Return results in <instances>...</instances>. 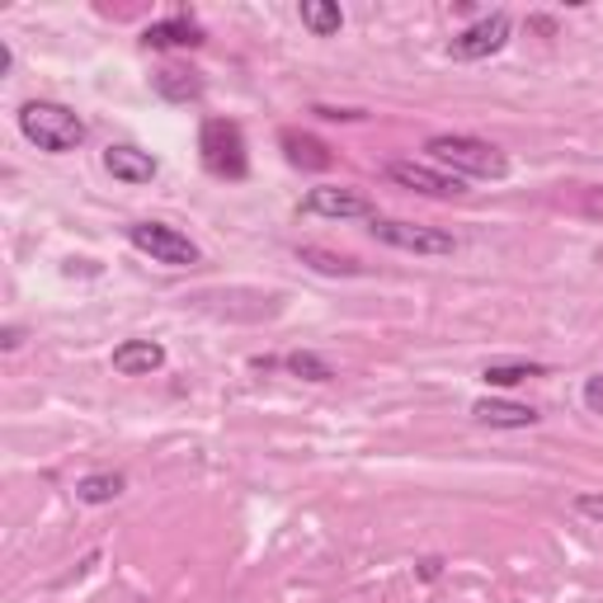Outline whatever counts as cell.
<instances>
[{
	"mask_svg": "<svg viewBox=\"0 0 603 603\" xmlns=\"http://www.w3.org/2000/svg\"><path fill=\"white\" fill-rule=\"evenodd\" d=\"M127 241H133L141 255H151L156 264H170V269L198 264V246L184 232H175V226H165V222H133V226H127Z\"/></svg>",
	"mask_w": 603,
	"mask_h": 603,
	"instance_id": "277c9868",
	"label": "cell"
},
{
	"mask_svg": "<svg viewBox=\"0 0 603 603\" xmlns=\"http://www.w3.org/2000/svg\"><path fill=\"white\" fill-rule=\"evenodd\" d=\"M372 236L392 250H410V255H453L457 241L434 226H415V222H396V218H372Z\"/></svg>",
	"mask_w": 603,
	"mask_h": 603,
	"instance_id": "5b68a950",
	"label": "cell"
},
{
	"mask_svg": "<svg viewBox=\"0 0 603 603\" xmlns=\"http://www.w3.org/2000/svg\"><path fill=\"white\" fill-rule=\"evenodd\" d=\"M509 14H485V20H477L471 28H463L453 42H448V57H457V62H481V57L500 52L509 42Z\"/></svg>",
	"mask_w": 603,
	"mask_h": 603,
	"instance_id": "52a82bcc",
	"label": "cell"
},
{
	"mask_svg": "<svg viewBox=\"0 0 603 603\" xmlns=\"http://www.w3.org/2000/svg\"><path fill=\"white\" fill-rule=\"evenodd\" d=\"M151 85H156V95H161V99H170V104H189V99L204 95V81H198L194 71H180V66L156 71Z\"/></svg>",
	"mask_w": 603,
	"mask_h": 603,
	"instance_id": "4fadbf2b",
	"label": "cell"
},
{
	"mask_svg": "<svg viewBox=\"0 0 603 603\" xmlns=\"http://www.w3.org/2000/svg\"><path fill=\"white\" fill-rule=\"evenodd\" d=\"M104 165H109V175L123 180V184H151L156 170H161V165H156V156L141 151V147H109Z\"/></svg>",
	"mask_w": 603,
	"mask_h": 603,
	"instance_id": "30bf717a",
	"label": "cell"
},
{
	"mask_svg": "<svg viewBox=\"0 0 603 603\" xmlns=\"http://www.w3.org/2000/svg\"><path fill=\"white\" fill-rule=\"evenodd\" d=\"M141 42H147V48H198V42H204V28L194 20H161V24H147Z\"/></svg>",
	"mask_w": 603,
	"mask_h": 603,
	"instance_id": "7c38bea8",
	"label": "cell"
},
{
	"mask_svg": "<svg viewBox=\"0 0 603 603\" xmlns=\"http://www.w3.org/2000/svg\"><path fill=\"white\" fill-rule=\"evenodd\" d=\"M471 415H477L481 424H491V429H533L542 420L533 406H519V401H491V396L477 401Z\"/></svg>",
	"mask_w": 603,
	"mask_h": 603,
	"instance_id": "8fae6325",
	"label": "cell"
},
{
	"mask_svg": "<svg viewBox=\"0 0 603 603\" xmlns=\"http://www.w3.org/2000/svg\"><path fill=\"white\" fill-rule=\"evenodd\" d=\"M198 151H204V165L212 170V175H222V180H246L250 161H246V137H241L236 123L208 119L204 133H198Z\"/></svg>",
	"mask_w": 603,
	"mask_h": 603,
	"instance_id": "3957f363",
	"label": "cell"
},
{
	"mask_svg": "<svg viewBox=\"0 0 603 603\" xmlns=\"http://www.w3.org/2000/svg\"><path fill=\"white\" fill-rule=\"evenodd\" d=\"M311 113H321V119H335V123H340V119H364L358 109H325V104H316Z\"/></svg>",
	"mask_w": 603,
	"mask_h": 603,
	"instance_id": "7402d4cb",
	"label": "cell"
},
{
	"mask_svg": "<svg viewBox=\"0 0 603 603\" xmlns=\"http://www.w3.org/2000/svg\"><path fill=\"white\" fill-rule=\"evenodd\" d=\"M386 180H396L401 189L429 194V198H457V194H467V184L457 180V175H443V170L424 165V161H392V165H386Z\"/></svg>",
	"mask_w": 603,
	"mask_h": 603,
	"instance_id": "ba28073f",
	"label": "cell"
},
{
	"mask_svg": "<svg viewBox=\"0 0 603 603\" xmlns=\"http://www.w3.org/2000/svg\"><path fill=\"white\" fill-rule=\"evenodd\" d=\"M123 477L119 471H90V477H81L76 481V500L81 505H113V500L123 495Z\"/></svg>",
	"mask_w": 603,
	"mask_h": 603,
	"instance_id": "9a60e30c",
	"label": "cell"
},
{
	"mask_svg": "<svg viewBox=\"0 0 603 603\" xmlns=\"http://www.w3.org/2000/svg\"><path fill=\"white\" fill-rule=\"evenodd\" d=\"M302 212L307 218H330V222H354V218H378V208H372L368 194L358 189H340V184H321V189H311L302 198Z\"/></svg>",
	"mask_w": 603,
	"mask_h": 603,
	"instance_id": "8992f818",
	"label": "cell"
},
{
	"mask_svg": "<svg viewBox=\"0 0 603 603\" xmlns=\"http://www.w3.org/2000/svg\"><path fill=\"white\" fill-rule=\"evenodd\" d=\"M161 364H165V349L156 340H123L113 349V372H123V378H151Z\"/></svg>",
	"mask_w": 603,
	"mask_h": 603,
	"instance_id": "9c48e42d",
	"label": "cell"
},
{
	"mask_svg": "<svg viewBox=\"0 0 603 603\" xmlns=\"http://www.w3.org/2000/svg\"><path fill=\"white\" fill-rule=\"evenodd\" d=\"M481 378L491 386H519L528 378H542V364H491Z\"/></svg>",
	"mask_w": 603,
	"mask_h": 603,
	"instance_id": "d6986e66",
	"label": "cell"
},
{
	"mask_svg": "<svg viewBox=\"0 0 603 603\" xmlns=\"http://www.w3.org/2000/svg\"><path fill=\"white\" fill-rule=\"evenodd\" d=\"M283 368H288L293 378H302V382H335V368H330L321 354H311V349L288 354V358H283Z\"/></svg>",
	"mask_w": 603,
	"mask_h": 603,
	"instance_id": "ac0fdd59",
	"label": "cell"
},
{
	"mask_svg": "<svg viewBox=\"0 0 603 603\" xmlns=\"http://www.w3.org/2000/svg\"><path fill=\"white\" fill-rule=\"evenodd\" d=\"M20 133L34 141L38 151L66 156V151H76L85 141V123H81V113H71L66 104H52V99H28V104L20 109Z\"/></svg>",
	"mask_w": 603,
	"mask_h": 603,
	"instance_id": "7a4b0ae2",
	"label": "cell"
},
{
	"mask_svg": "<svg viewBox=\"0 0 603 603\" xmlns=\"http://www.w3.org/2000/svg\"><path fill=\"white\" fill-rule=\"evenodd\" d=\"M302 24H307L316 38H335L344 28V14H340V5H330V0H302Z\"/></svg>",
	"mask_w": 603,
	"mask_h": 603,
	"instance_id": "e0dca14e",
	"label": "cell"
},
{
	"mask_svg": "<svg viewBox=\"0 0 603 603\" xmlns=\"http://www.w3.org/2000/svg\"><path fill=\"white\" fill-rule=\"evenodd\" d=\"M424 151L434 156L439 165H448L453 175H471V180H505L509 175L505 151L481 137H467V133H434L424 141Z\"/></svg>",
	"mask_w": 603,
	"mask_h": 603,
	"instance_id": "6da1fadb",
	"label": "cell"
},
{
	"mask_svg": "<svg viewBox=\"0 0 603 603\" xmlns=\"http://www.w3.org/2000/svg\"><path fill=\"white\" fill-rule=\"evenodd\" d=\"M584 406H590L594 415H603V372H594V378L584 382Z\"/></svg>",
	"mask_w": 603,
	"mask_h": 603,
	"instance_id": "ffe728a7",
	"label": "cell"
},
{
	"mask_svg": "<svg viewBox=\"0 0 603 603\" xmlns=\"http://www.w3.org/2000/svg\"><path fill=\"white\" fill-rule=\"evenodd\" d=\"M576 509L584 514V519H594L603 528V495H576Z\"/></svg>",
	"mask_w": 603,
	"mask_h": 603,
	"instance_id": "44dd1931",
	"label": "cell"
},
{
	"mask_svg": "<svg viewBox=\"0 0 603 603\" xmlns=\"http://www.w3.org/2000/svg\"><path fill=\"white\" fill-rule=\"evenodd\" d=\"M10 62H14V52H10V42H0V76L10 71Z\"/></svg>",
	"mask_w": 603,
	"mask_h": 603,
	"instance_id": "cb8c5ba5",
	"label": "cell"
},
{
	"mask_svg": "<svg viewBox=\"0 0 603 603\" xmlns=\"http://www.w3.org/2000/svg\"><path fill=\"white\" fill-rule=\"evenodd\" d=\"M24 344V330L20 325H5V335H0V349H20Z\"/></svg>",
	"mask_w": 603,
	"mask_h": 603,
	"instance_id": "603a6c76",
	"label": "cell"
},
{
	"mask_svg": "<svg viewBox=\"0 0 603 603\" xmlns=\"http://www.w3.org/2000/svg\"><path fill=\"white\" fill-rule=\"evenodd\" d=\"M279 141H283V151H288V161H293V165H307V170H330V151H325L316 137H307V133H283Z\"/></svg>",
	"mask_w": 603,
	"mask_h": 603,
	"instance_id": "2e32d148",
	"label": "cell"
},
{
	"mask_svg": "<svg viewBox=\"0 0 603 603\" xmlns=\"http://www.w3.org/2000/svg\"><path fill=\"white\" fill-rule=\"evenodd\" d=\"M297 260L311 264L316 274H325V279H354V274H364V264H358V260H349V255H335V250H321V246H302Z\"/></svg>",
	"mask_w": 603,
	"mask_h": 603,
	"instance_id": "5bb4252c",
	"label": "cell"
}]
</instances>
